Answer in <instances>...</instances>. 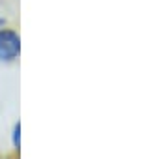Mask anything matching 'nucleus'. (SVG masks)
<instances>
[{
	"instance_id": "1",
	"label": "nucleus",
	"mask_w": 154,
	"mask_h": 159,
	"mask_svg": "<svg viewBox=\"0 0 154 159\" xmlns=\"http://www.w3.org/2000/svg\"><path fill=\"white\" fill-rule=\"evenodd\" d=\"M23 39L19 30L8 26H0V66H12L21 58Z\"/></svg>"
},
{
	"instance_id": "2",
	"label": "nucleus",
	"mask_w": 154,
	"mask_h": 159,
	"mask_svg": "<svg viewBox=\"0 0 154 159\" xmlns=\"http://www.w3.org/2000/svg\"><path fill=\"white\" fill-rule=\"evenodd\" d=\"M10 142H12V150L15 153L21 152V122H13L12 131H10Z\"/></svg>"
},
{
	"instance_id": "3",
	"label": "nucleus",
	"mask_w": 154,
	"mask_h": 159,
	"mask_svg": "<svg viewBox=\"0 0 154 159\" xmlns=\"http://www.w3.org/2000/svg\"><path fill=\"white\" fill-rule=\"evenodd\" d=\"M0 26H8V19L6 17H0Z\"/></svg>"
}]
</instances>
